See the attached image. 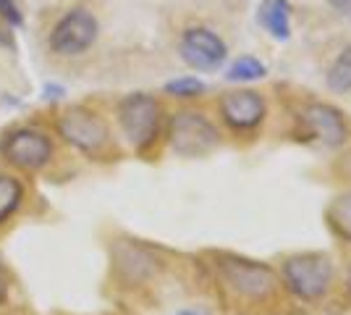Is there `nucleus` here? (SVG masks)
<instances>
[{"label": "nucleus", "mask_w": 351, "mask_h": 315, "mask_svg": "<svg viewBox=\"0 0 351 315\" xmlns=\"http://www.w3.org/2000/svg\"><path fill=\"white\" fill-rule=\"evenodd\" d=\"M213 268L218 276V284L241 302L260 305V302L273 300L280 289V276L276 273V268L260 260L220 253L215 255Z\"/></svg>", "instance_id": "obj_1"}, {"label": "nucleus", "mask_w": 351, "mask_h": 315, "mask_svg": "<svg viewBox=\"0 0 351 315\" xmlns=\"http://www.w3.org/2000/svg\"><path fill=\"white\" fill-rule=\"evenodd\" d=\"M280 279L289 292L304 302L322 300L333 286V263L322 253H302L283 260Z\"/></svg>", "instance_id": "obj_2"}, {"label": "nucleus", "mask_w": 351, "mask_h": 315, "mask_svg": "<svg viewBox=\"0 0 351 315\" xmlns=\"http://www.w3.org/2000/svg\"><path fill=\"white\" fill-rule=\"evenodd\" d=\"M171 148L181 158H202L220 145V135L215 124L197 113V110H181L171 119Z\"/></svg>", "instance_id": "obj_3"}, {"label": "nucleus", "mask_w": 351, "mask_h": 315, "mask_svg": "<svg viewBox=\"0 0 351 315\" xmlns=\"http://www.w3.org/2000/svg\"><path fill=\"white\" fill-rule=\"evenodd\" d=\"M160 103L145 92L129 95L118 108V121H121L123 137L136 150H145L147 145L155 142V137L160 132Z\"/></svg>", "instance_id": "obj_4"}, {"label": "nucleus", "mask_w": 351, "mask_h": 315, "mask_svg": "<svg viewBox=\"0 0 351 315\" xmlns=\"http://www.w3.org/2000/svg\"><path fill=\"white\" fill-rule=\"evenodd\" d=\"M97 19L87 8H73L50 32V47L60 56H79L97 40Z\"/></svg>", "instance_id": "obj_5"}, {"label": "nucleus", "mask_w": 351, "mask_h": 315, "mask_svg": "<svg viewBox=\"0 0 351 315\" xmlns=\"http://www.w3.org/2000/svg\"><path fill=\"white\" fill-rule=\"evenodd\" d=\"M302 132L322 148H341L349 139V124L343 113L328 103H307L299 113Z\"/></svg>", "instance_id": "obj_6"}, {"label": "nucleus", "mask_w": 351, "mask_h": 315, "mask_svg": "<svg viewBox=\"0 0 351 315\" xmlns=\"http://www.w3.org/2000/svg\"><path fill=\"white\" fill-rule=\"evenodd\" d=\"M181 58L194 71H215L228 58V45L207 27H191L181 34Z\"/></svg>", "instance_id": "obj_7"}, {"label": "nucleus", "mask_w": 351, "mask_h": 315, "mask_svg": "<svg viewBox=\"0 0 351 315\" xmlns=\"http://www.w3.org/2000/svg\"><path fill=\"white\" fill-rule=\"evenodd\" d=\"M58 129L66 142H71L73 148H79L82 152H89V155L100 152L108 145V139H110L105 121L100 116L84 110V108L66 110L58 121Z\"/></svg>", "instance_id": "obj_8"}, {"label": "nucleus", "mask_w": 351, "mask_h": 315, "mask_svg": "<svg viewBox=\"0 0 351 315\" xmlns=\"http://www.w3.org/2000/svg\"><path fill=\"white\" fill-rule=\"evenodd\" d=\"M0 152L8 163L19 165L24 171H34V168H43L53 158V142L37 129H16L5 137Z\"/></svg>", "instance_id": "obj_9"}, {"label": "nucleus", "mask_w": 351, "mask_h": 315, "mask_svg": "<svg viewBox=\"0 0 351 315\" xmlns=\"http://www.w3.org/2000/svg\"><path fill=\"white\" fill-rule=\"evenodd\" d=\"M220 116L239 132L260 126L265 119V100L254 90H231L220 97Z\"/></svg>", "instance_id": "obj_10"}, {"label": "nucleus", "mask_w": 351, "mask_h": 315, "mask_svg": "<svg viewBox=\"0 0 351 315\" xmlns=\"http://www.w3.org/2000/svg\"><path fill=\"white\" fill-rule=\"evenodd\" d=\"M116 268L126 281L139 284V281H145L149 276H155L158 257L152 255L149 250H145V247H139V244H118Z\"/></svg>", "instance_id": "obj_11"}, {"label": "nucleus", "mask_w": 351, "mask_h": 315, "mask_svg": "<svg viewBox=\"0 0 351 315\" xmlns=\"http://www.w3.org/2000/svg\"><path fill=\"white\" fill-rule=\"evenodd\" d=\"M291 11L289 0H263L257 8V21L273 40L286 43L291 37Z\"/></svg>", "instance_id": "obj_12"}, {"label": "nucleus", "mask_w": 351, "mask_h": 315, "mask_svg": "<svg viewBox=\"0 0 351 315\" xmlns=\"http://www.w3.org/2000/svg\"><path fill=\"white\" fill-rule=\"evenodd\" d=\"M325 221L338 240L351 244V192H343L336 200H330V205L325 210Z\"/></svg>", "instance_id": "obj_13"}, {"label": "nucleus", "mask_w": 351, "mask_h": 315, "mask_svg": "<svg viewBox=\"0 0 351 315\" xmlns=\"http://www.w3.org/2000/svg\"><path fill=\"white\" fill-rule=\"evenodd\" d=\"M325 84H328V90L338 92V95L351 92V45L343 47L336 56V60L330 63V69L325 74Z\"/></svg>", "instance_id": "obj_14"}, {"label": "nucleus", "mask_w": 351, "mask_h": 315, "mask_svg": "<svg viewBox=\"0 0 351 315\" xmlns=\"http://www.w3.org/2000/svg\"><path fill=\"white\" fill-rule=\"evenodd\" d=\"M265 63L260 58H252V56H241L239 60H234L231 66H228V74L226 79L228 82H257V79H263L265 76Z\"/></svg>", "instance_id": "obj_15"}, {"label": "nucleus", "mask_w": 351, "mask_h": 315, "mask_svg": "<svg viewBox=\"0 0 351 315\" xmlns=\"http://www.w3.org/2000/svg\"><path fill=\"white\" fill-rule=\"evenodd\" d=\"M21 197H24V189H21L19 179H14V176H0V224L8 215H14L16 208L21 205Z\"/></svg>", "instance_id": "obj_16"}, {"label": "nucleus", "mask_w": 351, "mask_h": 315, "mask_svg": "<svg viewBox=\"0 0 351 315\" xmlns=\"http://www.w3.org/2000/svg\"><path fill=\"white\" fill-rule=\"evenodd\" d=\"M205 90V82L197 79V76H181V79H173V82L165 84V92L173 95V97H199Z\"/></svg>", "instance_id": "obj_17"}, {"label": "nucleus", "mask_w": 351, "mask_h": 315, "mask_svg": "<svg viewBox=\"0 0 351 315\" xmlns=\"http://www.w3.org/2000/svg\"><path fill=\"white\" fill-rule=\"evenodd\" d=\"M0 16H3V19H8L14 27L24 24V16H21V11H19L16 0H0Z\"/></svg>", "instance_id": "obj_18"}, {"label": "nucleus", "mask_w": 351, "mask_h": 315, "mask_svg": "<svg viewBox=\"0 0 351 315\" xmlns=\"http://www.w3.org/2000/svg\"><path fill=\"white\" fill-rule=\"evenodd\" d=\"M328 3H330V8H333L338 16H343V19L351 21V0H328Z\"/></svg>", "instance_id": "obj_19"}, {"label": "nucleus", "mask_w": 351, "mask_h": 315, "mask_svg": "<svg viewBox=\"0 0 351 315\" xmlns=\"http://www.w3.org/2000/svg\"><path fill=\"white\" fill-rule=\"evenodd\" d=\"M5 289H8V284H5V273L0 270V302L5 300Z\"/></svg>", "instance_id": "obj_20"}, {"label": "nucleus", "mask_w": 351, "mask_h": 315, "mask_svg": "<svg viewBox=\"0 0 351 315\" xmlns=\"http://www.w3.org/2000/svg\"><path fill=\"white\" fill-rule=\"evenodd\" d=\"M346 289L351 292V263H349V268H346Z\"/></svg>", "instance_id": "obj_21"}, {"label": "nucleus", "mask_w": 351, "mask_h": 315, "mask_svg": "<svg viewBox=\"0 0 351 315\" xmlns=\"http://www.w3.org/2000/svg\"><path fill=\"white\" fill-rule=\"evenodd\" d=\"M178 315H197V313H191V310H184V313H178Z\"/></svg>", "instance_id": "obj_22"}]
</instances>
